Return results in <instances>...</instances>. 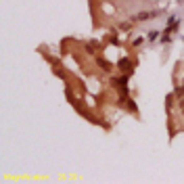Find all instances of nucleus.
<instances>
[{"mask_svg": "<svg viewBox=\"0 0 184 184\" xmlns=\"http://www.w3.org/2000/svg\"><path fill=\"white\" fill-rule=\"evenodd\" d=\"M96 29L128 36L147 29L161 34L174 17L184 11V0H90Z\"/></svg>", "mask_w": 184, "mask_h": 184, "instance_id": "obj_1", "label": "nucleus"}]
</instances>
